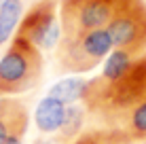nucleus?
Segmentation results:
<instances>
[{
    "instance_id": "nucleus-9",
    "label": "nucleus",
    "mask_w": 146,
    "mask_h": 144,
    "mask_svg": "<svg viewBox=\"0 0 146 144\" xmlns=\"http://www.w3.org/2000/svg\"><path fill=\"white\" fill-rule=\"evenodd\" d=\"M87 127V112L85 106L78 104H70L66 108V117H64L62 127L55 133V142L57 144H70L83 133V129Z\"/></svg>"
},
{
    "instance_id": "nucleus-13",
    "label": "nucleus",
    "mask_w": 146,
    "mask_h": 144,
    "mask_svg": "<svg viewBox=\"0 0 146 144\" xmlns=\"http://www.w3.org/2000/svg\"><path fill=\"white\" fill-rule=\"evenodd\" d=\"M34 144H53L51 140H44V138H38V140H34Z\"/></svg>"
},
{
    "instance_id": "nucleus-3",
    "label": "nucleus",
    "mask_w": 146,
    "mask_h": 144,
    "mask_svg": "<svg viewBox=\"0 0 146 144\" xmlns=\"http://www.w3.org/2000/svg\"><path fill=\"white\" fill-rule=\"evenodd\" d=\"M112 38L108 30H93L78 36H62L55 47V62L59 72L83 74L93 70L95 66L112 53Z\"/></svg>"
},
{
    "instance_id": "nucleus-8",
    "label": "nucleus",
    "mask_w": 146,
    "mask_h": 144,
    "mask_svg": "<svg viewBox=\"0 0 146 144\" xmlns=\"http://www.w3.org/2000/svg\"><path fill=\"white\" fill-rule=\"evenodd\" d=\"M66 104L55 100V98L47 96L38 102L36 110H34V123H36L38 131L42 133H57V129L62 127L64 117H66Z\"/></svg>"
},
{
    "instance_id": "nucleus-2",
    "label": "nucleus",
    "mask_w": 146,
    "mask_h": 144,
    "mask_svg": "<svg viewBox=\"0 0 146 144\" xmlns=\"http://www.w3.org/2000/svg\"><path fill=\"white\" fill-rule=\"evenodd\" d=\"M42 66L40 49L15 34L0 57V98H13L34 89L42 78Z\"/></svg>"
},
{
    "instance_id": "nucleus-11",
    "label": "nucleus",
    "mask_w": 146,
    "mask_h": 144,
    "mask_svg": "<svg viewBox=\"0 0 146 144\" xmlns=\"http://www.w3.org/2000/svg\"><path fill=\"white\" fill-rule=\"evenodd\" d=\"M85 87H87V81H85V78H64V81L55 83V85L49 89L47 96H51L55 100L64 102L66 106H70V104H76V102L83 100Z\"/></svg>"
},
{
    "instance_id": "nucleus-6",
    "label": "nucleus",
    "mask_w": 146,
    "mask_h": 144,
    "mask_svg": "<svg viewBox=\"0 0 146 144\" xmlns=\"http://www.w3.org/2000/svg\"><path fill=\"white\" fill-rule=\"evenodd\" d=\"M59 0H38L23 13L15 34L30 40L32 44L42 51V49L57 47L59 38Z\"/></svg>"
},
{
    "instance_id": "nucleus-12",
    "label": "nucleus",
    "mask_w": 146,
    "mask_h": 144,
    "mask_svg": "<svg viewBox=\"0 0 146 144\" xmlns=\"http://www.w3.org/2000/svg\"><path fill=\"white\" fill-rule=\"evenodd\" d=\"M133 59H135V55H131V53L112 49V53L106 57L102 76H104V78H117V76H121V74H123V72L133 64Z\"/></svg>"
},
{
    "instance_id": "nucleus-4",
    "label": "nucleus",
    "mask_w": 146,
    "mask_h": 144,
    "mask_svg": "<svg viewBox=\"0 0 146 144\" xmlns=\"http://www.w3.org/2000/svg\"><path fill=\"white\" fill-rule=\"evenodd\" d=\"M125 0H59L62 36H78L106 28Z\"/></svg>"
},
{
    "instance_id": "nucleus-10",
    "label": "nucleus",
    "mask_w": 146,
    "mask_h": 144,
    "mask_svg": "<svg viewBox=\"0 0 146 144\" xmlns=\"http://www.w3.org/2000/svg\"><path fill=\"white\" fill-rule=\"evenodd\" d=\"M23 17L21 0H2L0 2V44L11 38L13 30Z\"/></svg>"
},
{
    "instance_id": "nucleus-14",
    "label": "nucleus",
    "mask_w": 146,
    "mask_h": 144,
    "mask_svg": "<svg viewBox=\"0 0 146 144\" xmlns=\"http://www.w3.org/2000/svg\"><path fill=\"white\" fill-rule=\"evenodd\" d=\"M0 2H2V0H0Z\"/></svg>"
},
{
    "instance_id": "nucleus-1",
    "label": "nucleus",
    "mask_w": 146,
    "mask_h": 144,
    "mask_svg": "<svg viewBox=\"0 0 146 144\" xmlns=\"http://www.w3.org/2000/svg\"><path fill=\"white\" fill-rule=\"evenodd\" d=\"M146 98V53L138 55L133 64L117 78L98 74L89 78L83 93L87 112V127L119 133L127 117Z\"/></svg>"
},
{
    "instance_id": "nucleus-7",
    "label": "nucleus",
    "mask_w": 146,
    "mask_h": 144,
    "mask_svg": "<svg viewBox=\"0 0 146 144\" xmlns=\"http://www.w3.org/2000/svg\"><path fill=\"white\" fill-rule=\"evenodd\" d=\"M30 125L28 106L17 98H0V144L23 138Z\"/></svg>"
},
{
    "instance_id": "nucleus-5",
    "label": "nucleus",
    "mask_w": 146,
    "mask_h": 144,
    "mask_svg": "<svg viewBox=\"0 0 146 144\" xmlns=\"http://www.w3.org/2000/svg\"><path fill=\"white\" fill-rule=\"evenodd\" d=\"M112 47L131 55L146 53V0H125L106 26Z\"/></svg>"
}]
</instances>
